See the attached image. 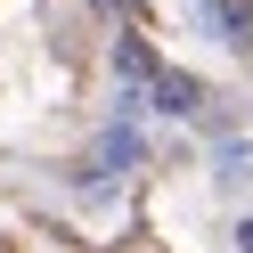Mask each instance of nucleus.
I'll use <instances>...</instances> for the list:
<instances>
[{"label": "nucleus", "instance_id": "1", "mask_svg": "<svg viewBox=\"0 0 253 253\" xmlns=\"http://www.w3.org/2000/svg\"><path fill=\"white\" fill-rule=\"evenodd\" d=\"M147 98H155V106H171V115H188V106H204V82H196V74H155Z\"/></svg>", "mask_w": 253, "mask_h": 253}, {"label": "nucleus", "instance_id": "2", "mask_svg": "<svg viewBox=\"0 0 253 253\" xmlns=\"http://www.w3.org/2000/svg\"><path fill=\"white\" fill-rule=\"evenodd\" d=\"M212 25L237 33V41H253V0H212Z\"/></svg>", "mask_w": 253, "mask_h": 253}, {"label": "nucleus", "instance_id": "4", "mask_svg": "<svg viewBox=\"0 0 253 253\" xmlns=\"http://www.w3.org/2000/svg\"><path fill=\"white\" fill-rule=\"evenodd\" d=\"M237 253H253V220H245V229H237Z\"/></svg>", "mask_w": 253, "mask_h": 253}, {"label": "nucleus", "instance_id": "3", "mask_svg": "<svg viewBox=\"0 0 253 253\" xmlns=\"http://www.w3.org/2000/svg\"><path fill=\"white\" fill-rule=\"evenodd\" d=\"M123 74H147V82H155V57H147V41H123Z\"/></svg>", "mask_w": 253, "mask_h": 253}]
</instances>
